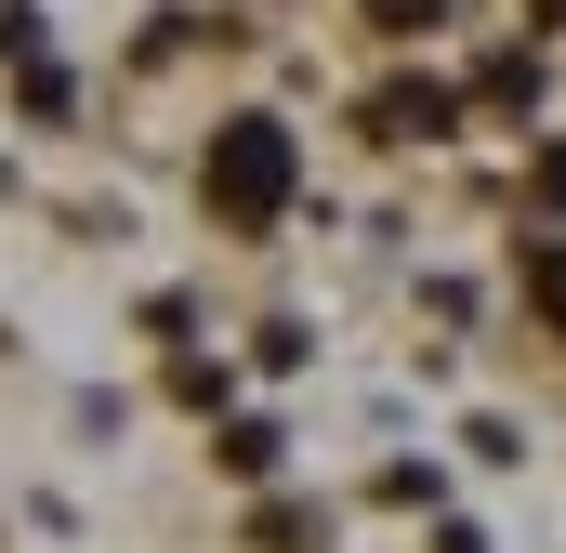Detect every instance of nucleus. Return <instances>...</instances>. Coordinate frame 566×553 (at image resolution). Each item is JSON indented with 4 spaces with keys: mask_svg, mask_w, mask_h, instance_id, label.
Returning a JSON list of instances; mask_svg holds the SVG:
<instances>
[{
    "mask_svg": "<svg viewBox=\"0 0 566 553\" xmlns=\"http://www.w3.org/2000/svg\"><path fill=\"white\" fill-rule=\"evenodd\" d=\"M198 185H211V211H224L238 238H264V225L290 211V185H303V145H290L277 119H224L211 158H198Z\"/></svg>",
    "mask_w": 566,
    "mask_h": 553,
    "instance_id": "nucleus-1",
    "label": "nucleus"
},
{
    "mask_svg": "<svg viewBox=\"0 0 566 553\" xmlns=\"http://www.w3.org/2000/svg\"><path fill=\"white\" fill-rule=\"evenodd\" d=\"M369 133L382 145H448L461 133V93L448 80H396V93H369Z\"/></svg>",
    "mask_w": 566,
    "mask_h": 553,
    "instance_id": "nucleus-2",
    "label": "nucleus"
},
{
    "mask_svg": "<svg viewBox=\"0 0 566 553\" xmlns=\"http://www.w3.org/2000/svg\"><path fill=\"white\" fill-rule=\"evenodd\" d=\"M527 303L566 330V238H527Z\"/></svg>",
    "mask_w": 566,
    "mask_h": 553,
    "instance_id": "nucleus-3",
    "label": "nucleus"
},
{
    "mask_svg": "<svg viewBox=\"0 0 566 553\" xmlns=\"http://www.w3.org/2000/svg\"><path fill=\"white\" fill-rule=\"evenodd\" d=\"M474 93H488V106H514V119H527V93H541V66H527V53H488V66H474Z\"/></svg>",
    "mask_w": 566,
    "mask_h": 553,
    "instance_id": "nucleus-4",
    "label": "nucleus"
},
{
    "mask_svg": "<svg viewBox=\"0 0 566 553\" xmlns=\"http://www.w3.org/2000/svg\"><path fill=\"white\" fill-rule=\"evenodd\" d=\"M224 474H277V421H224Z\"/></svg>",
    "mask_w": 566,
    "mask_h": 553,
    "instance_id": "nucleus-5",
    "label": "nucleus"
},
{
    "mask_svg": "<svg viewBox=\"0 0 566 553\" xmlns=\"http://www.w3.org/2000/svg\"><path fill=\"white\" fill-rule=\"evenodd\" d=\"M251 541H264V553H303V541H316V514H303V501H264V514H251Z\"/></svg>",
    "mask_w": 566,
    "mask_h": 553,
    "instance_id": "nucleus-6",
    "label": "nucleus"
},
{
    "mask_svg": "<svg viewBox=\"0 0 566 553\" xmlns=\"http://www.w3.org/2000/svg\"><path fill=\"white\" fill-rule=\"evenodd\" d=\"M527 185H541V211H566V145H541V171H527Z\"/></svg>",
    "mask_w": 566,
    "mask_h": 553,
    "instance_id": "nucleus-7",
    "label": "nucleus"
},
{
    "mask_svg": "<svg viewBox=\"0 0 566 553\" xmlns=\"http://www.w3.org/2000/svg\"><path fill=\"white\" fill-rule=\"evenodd\" d=\"M369 13H382V27H434L448 0H369Z\"/></svg>",
    "mask_w": 566,
    "mask_h": 553,
    "instance_id": "nucleus-8",
    "label": "nucleus"
},
{
    "mask_svg": "<svg viewBox=\"0 0 566 553\" xmlns=\"http://www.w3.org/2000/svg\"><path fill=\"white\" fill-rule=\"evenodd\" d=\"M527 13H541V27H566V0H527Z\"/></svg>",
    "mask_w": 566,
    "mask_h": 553,
    "instance_id": "nucleus-9",
    "label": "nucleus"
}]
</instances>
